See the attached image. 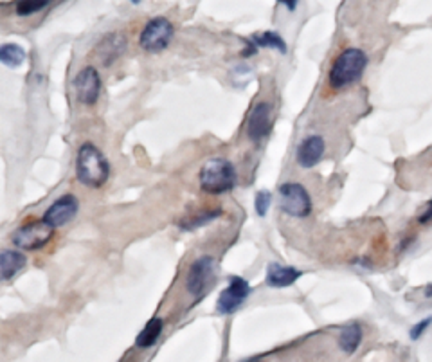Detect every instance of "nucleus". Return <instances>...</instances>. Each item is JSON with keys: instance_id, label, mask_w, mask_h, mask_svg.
<instances>
[{"instance_id": "21", "label": "nucleus", "mask_w": 432, "mask_h": 362, "mask_svg": "<svg viewBox=\"0 0 432 362\" xmlns=\"http://www.w3.org/2000/svg\"><path fill=\"white\" fill-rule=\"evenodd\" d=\"M220 214H222V213H220V211H211V213L200 214V216H195V219H190V220H188V222H182L181 227H182V229H188V231L197 229V227L206 226V224L213 222L214 219H218Z\"/></svg>"}, {"instance_id": "14", "label": "nucleus", "mask_w": 432, "mask_h": 362, "mask_svg": "<svg viewBox=\"0 0 432 362\" xmlns=\"http://www.w3.org/2000/svg\"><path fill=\"white\" fill-rule=\"evenodd\" d=\"M301 276H303V272L297 271V269L270 264L267 269V285L274 288H284L296 283Z\"/></svg>"}, {"instance_id": "10", "label": "nucleus", "mask_w": 432, "mask_h": 362, "mask_svg": "<svg viewBox=\"0 0 432 362\" xmlns=\"http://www.w3.org/2000/svg\"><path fill=\"white\" fill-rule=\"evenodd\" d=\"M78 209H79L78 198H76L72 193H67L51 204V207L46 211V214H44V220L56 229V227L65 226V224H69L70 220L74 219Z\"/></svg>"}, {"instance_id": "11", "label": "nucleus", "mask_w": 432, "mask_h": 362, "mask_svg": "<svg viewBox=\"0 0 432 362\" xmlns=\"http://www.w3.org/2000/svg\"><path fill=\"white\" fill-rule=\"evenodd\" d=\"M272 130V107L267 101L256 105L252 108L247 121V137L252 143H259L270 134Z\"/></svg>"}, {"instance_id": "5", "label": "nucleus", "mask_w": 432, "mask_h": 362, "mask_svg": "<svg viewBox=\"0 0 432 362\" xmlns=\"http://www.w3.org/2000/svg\"><path fill=\"white\" fill-rule=\"evenodd\" d=\"M280 207L294 219H306L312 213V197L303 184L287 182L280 188Z\"/></svg>"}, {"instance_id": "6", "label": "nucleus", "mask_w": 432, "mask_h": 362, "mask_svg": "<svg viewBox=\"0 0 432 362\" xmlns=\"http://www.w3.org/2000/svg\"><path fill=\"white\" fill-rule=\"evenodd\" d=\"M175 27L171 22L164 17L152 18L148 24L144 25L139 37V46L148 53H161L171 41Z\"/></svg>"}, {"instance_id": "2", "label": "nucleus", "mask_w": 432, "mask_h": 362, "mask_svg": "<svg viewBox=\"0 0 432 362\" xmlns=\"http://www.w3.org/2000/svg\"><path fill=\"white\" fill-rule=\"evenodd\" d=\"M366 67L367 54L362 49H357V47L344 49L335 58L334 65L329 69V86L335 89V91H342L346 86L353 85V83H357L358 79L362 78Z\"/></svg>"}, {"instance_id": "8", "label": "nucleus", "mask_w": 432, "mask_h": 362, "mask_svg": "<svg viewBox=\"0 0 432 362\" xmlns=\"http://www.w3.org/2000/svg\"><path fill=\"white\" fill-rule=\"evenodd\" d=\"M249 294H251V285L247 280H243L240 276H233L229 280V285L222 290L218 297V303H216V310L222 316L227 313H233L243 305V301L247 299Z\"/></svg>"}, {"instance_id": "22", "label": "nucleus", "mask_w": 432, "mask_h": 362, "mask_svg": "<svg viewBox=\"0 0 432 362\" xmlns=\"http://www.w3.org/2000/svg\"><path fill=\"white\" fill-rule=\"evenodd\" d=\"M270 193L268 191H258L256 193V213L259 216H265L268 213V207H270Z\"/></svg>"}, {"instance_id": "3", "label": "nucleus", "mask_w": 432, "mask_h": 362, "mask_svg": "<svg viewBox=\"0 0 432 362\" xmlns=\"http://www.w3.org/2000/svg\"><path fill=\"white\" fill-rule=\"evenodd\" d=\"M238 175L233 162L223 157L209 159L200 169V190L209 195H222L236 186Z\"/></svg>"}, {"instance_id": "7", "label": "nucleus", "mask_w": 432, "mask_h": 362, "mask_svg": "<svg viewBox=\"0 0 432 362\" xmlns=\"http://www.w3.org/2000/svg\"><path fill=\"white\" fill-rule=\"evenodd\" d=\"M214 278H216V261L211 256H202L195 259L190 267L188 278H185V288L191 296L200 297L213 285Z\"/></svg>"}, {"instance_id": "28", "label": "nucleus", "mask_w": 432, "mask_h": 362, "mask_svg": "<svg viewBox=\"0 0 432 362\" xmlns=\"http://www.w3.org/2000/svg\"><path fill=\"white\" fill-rule=\"evenodd\" d=\"M247 362H261V361H258V358H254V361H247Z\"/></svg>"}, {"instance_id": "24", "label": "nucleus", "mask_w": 432, "mask_h": 362, "mask_svg": "<svg viewBox=\"0 0 432 362\" xmlns=\"http://www.w3.org/2000/svg\"><path fill=\"white\" fill-rule=\"evenodd\" d=\"M418 222H420L421 226H424V224L432 222V200L427 202V206H425V211L420 214V216H418Z\"/></svg>"}, {"instance_id": "27", "label": "nucleus", "mask_w": 432, "mask_h": 362, "mask_svg": "<svg viewBox=\"0 0 432 362\" xmlns=\"http://www.w3.org/2000/svg\"><path fill=\"white\" fill-rule=\"evenodd\" d=\"M130 2H133V4H139L140 0H130Z\"/></svg>"}, {"instance_id": "17", "label": "nucleus", "mask_w": 432, "mask_h": 362, "mask_svg": "<svg viewBox=\"0 0 432 362\" xmlns=\"http://www.w3.org/2000/svg\"><path fill=\"white\" fill-rule=\"evenodd\" d=\"M162 328H164V321H162L161 317H152L148 321V325L144 326V328L140 330V334L137 335L136 339L137 348H140V350L152 348V346L159 341V337H161Z\"/></svg>"}, {"instance_id": "26", "label": "nucleus", "mask_w": 432, "mask_h": 362, "mask_svg": "<svg viewBox=\"0 0 432 362\" xmlns=\"http://www.w3.org/2000/svg\"><path fill=\"white\" fill-rule=\"evenodd\" d=\"M425 297H432V283L425 287Z\"/></svg>"}, {"instance_id": "23", "label": "nucleus", "mask_w": 432, "mask_h": 362, "mask_svg": "<svg viewBox=\"0 0 432 362\" xmlns=\"http://www.w3.org/2000/svg\"><path fill=\"white\" fill-rule=\"evenodd\" d=\"M432 325V317H425V319H421V321L416 323L414 326L411 328V332H409V337H411V341H418V339H421L425 335V332L428 330V326Z\"/></svg>"}, {"instance_id": "13", "label": "nucleus", "mask_w": 432, "mask_h": 362, "mask_svg": "<svg viewBox=\"0 0 432 362\" xmlns=\"http://www.w3.org/2000/svg\"><path fill=\"white\" fill-rule=\"evenodd\" d=\"M126 49V38L121 33H110L98 44V54L105 65L115 62Z\"/></svg>"}, {"instance_id": "16", "label": "nucleus", "mask_w": 432, "mask_h": 362, "mask_svg": "<svg viewBox=\"0 0 432 362\" xmlns=\"http://www.w3.org/2000/svg\"><path fill=\"white\" fill-rule=\"evenodd\" d=\"M362 326L358 323H351V325L344 326L339 334V348H341L344 354L351 355L358 350V346L362 342Z\"/></svg>"}, {"instance_id": "20", "label": "nucleus", "mask_w": 432, "mask_h": 362, "mask_svg": "<svg viewBox=\"0 0 432 362\" xmlns=\"http://www.w3.org/2000/svg\"><path fill=\"white\" fill-rule=\"evenodd\" d=\"M53 0H17V15L20 17H29L33 13L41 11L44 8L51 4Z\"/></svg>"}, {"instance_id": "12", "label": "nucleus", "mask_w": 432, "mask_h": 362, "mask_svg": "<svg viewBox=\"0 0 432 362\" xmlns=\"http://www.w3.org/2000/svg\"><path fill=\"white\" fill-rule=\"evenodd\" d=\"M326 152V141L322 136H317V134H313V136H308L306 139L301 141L299 148H297V164L301 166V168H313V166H317L319 162H321L322 155H325Z\"/></svg>"}, {"instance_id": "19", "label": "nucleus", "mask_w": 432, "mask_h": 362, "mask_svg": "<svg viewBox=\"0 0 432 362\" xmlns=\"http://www.w3.org/2000/svg\"><path fill=\"white\" fill-rule=\"evenodd\" d=\"M251 41L256 47H270V49H277L280 53H287V46H284V40L274 31H265V33L254 34L251 38Z\"/></svg>"}, {"instance_id": "9", "label": "nucleus", "mask_w": 432, "mask_h": 362, "mask_svg": "<svg viewBox=\"0 0 432 362\" xmlns=\"http://www.w3.org/2000/svg\"><path fill=\"white\" fill-rule=\"evenodd\" d=\"M74 91L83 105L98 103L101 94V76L96 67H85L76 75Z\"/></svg>"}, {"instance_id": "1", "label": "nucleus", "mask_w": 432, "mask_h": 362, "mask_svg": "<svg viewBox=\"0 0 432 362\" xmlns=\"http://www.w3.org/2000/svg\"><path fill=\"white\" fill-rule=\"evenodd\" d=\"M76 177L86 188H101L110 177V164L94 143L79 146L76 155Z\"/></svg>"}, {"instance_id": "25", "label": "nucleus", "mask_w": 432, "mask_h": 362, "mask_svg": "<svg viewBox=\"0 0 432 362\" xmlns=\"http://www.w3.org/2000/svg\"><path fill=\"white\" fill-rule=\"evenodd\" d=\"M277 2H280L281 6H284L288 11H294V9L297 8V2H299V0H277Z\"/></svg>"}, {"instance_id": "15", "label": "nucleus", "mask_w": 432, "mask_h": 362, "mask_svg": "<svg viewBox=\"0 0 432 362\" xmlns=\"http://www.w3.org/2000/svg\"><path fill=\"white\" fill-rule=\"evenodd\" d=\"M25 261H27V258L18 249H4L0 252V278H2V281H9L11 278L17 276L18 272L25 267Z\"/></svg>"}, {"instance_id": "18", "label": "nucleus", "mask_w": 432, "mask_h": 362, "mask_svg": "<svg viewBox=\"0 0 432 362\" xmlns=\"http://www.w3.org/2000/svg\"><path fill=\"white\" fill-rule=\"evenodd\" d=\"M0 60L8 67H20L25 62V51L17 44H4L0 47Z\"/></svg>"}, {"instance_id": "4", "label": "nucleus", "mask_w": 432, "mask_h": 362, "mask_svg": "<svg viewBox=\"0 0 432 362\" xmlns=\"http://www.w3.org/2000/svg\"><path fill=\"white\" fill-rule=\"evenodd\" d=\"M54 227L47 224L46 220H33V222L24 224L13 233L11 240L15 243V247L22 249V251H38V249L46 247L47 243L53 240Z\"/></svg>"}]
</instances>
